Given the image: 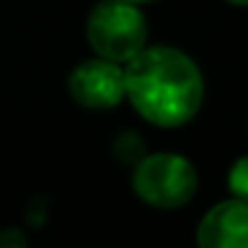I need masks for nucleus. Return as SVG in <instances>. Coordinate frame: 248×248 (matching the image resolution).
Here are the masks:
<instances>
[{
	"label": "nucleus",
	"mask_w": 248,
	"mask_h": 248,
	"mask_svg": "<svg viewBox=\"0 0 248 248\" xmlns=\"http://www.w3.org/2000/svg\"><path fill=\"white\" fill-rule=\"evenodd\" d=\"M125 96L152 125L179 128L203 104V75L192 56L171 46L141 48L125 67Z\"/></svg>",
	"instance_id": "1"
},
{
	"label": "nucleus",
	"mask_w": 248,
	"mask_h": 248,
	"mask_svg": "<svg viewBox=\"0 0 248 248\" xmlns=\"http://www.w3.org/2000/svg\"><path fill=\"white\" fill-rule=\"evenodd\" d=\"M147 16L128 0H102L86 19V38L96 56L128 62L147 46Z\"/></svg>",
	"instance_id": "2"
},
{
	"label": "nucleus",
	"mask_w": 248,
	"mask_h": 248,
	"mask_svg": "<svg viewBox=\"0 0 248 248\" xmlns=\"http://www.w3.org/2000/svg\"><path fill=\"white\" fill-rule=\"evenodd\" d=\"M134 192L155 208H182L198 192V171L184 155L152 152L134 168Z\"/></svg>",
	"instance_id": "3"
},
{
	"label": "nucleus",
	"mask_w": 248,
	"mask_h": 248,
	"mask_svg": "<svg viewBox=\"0 0 248 248\" xmlns=\"http://www.w3.org/2000/svg\"><path fill=\"white\" fill-rule=\"evenodd\" d=\"M70 96L86 109H112L125 99V72L118 62L86 59L70 72Z\"/></svg>",
	"instance_id": "4"
},
{
	"label": "nucleus",
	"mask_w": 248,
	"mask_h": 248,
	"mask_svg": "<svg viewBox=\"0 0 248 248\" xmlns=\"http://www.w3.org/2000/svg\"><path fill=\"white\" fill-rule=\"evenodd\" d=\"M198 248H248V200L216 203L198 224Z\"/></svg>",
	"instance_id": "5"
},
{
	"label": "nucleus",
	"mask_w": 248,
	"mask_h": 248,
	"mask_svg": "<svg viewBox=\"0 0 248 248\" xmlns=\"http://www.w3.org/2000/svg\"><path fill=\"white\" fill-rule=\"evenodd\" d=\"M227 189L232 198L248 200V155H243L240 160L232 163L230 176H227Z\"/></svg>",
	"instance_id": "6"
},
{
	"label": "nucleus",
	"mask_w": 248,
	"mask_h": 248,
	"mask_svg": "<svg viewBox=\"0 0 248 248\" xmlns=\"http://www.w3.org/2000/svg\"><path fill=\"white\" fill-rule=\"evenodd\" d=\"M0 248H30V243H27V237H24L22 230L8 227V230L0 232Z\"/></svg>",
	"instance_id": "7"
},
{
	"label": "nucleus",
	"mask_w": 248,
	"mask_h": 248,
	"mask_svg": "<svg viewBox=\"0 0 248 248\" xmlns=\"http://www.w3.org/2000/svg\"><path fill=\"white\" fill-rule=\"evenodd\" d=\"M227 3H232V6H240V8H248V0H227Z\"/></svg>",
	"instance_id": "8"
},
{
	"label": "nucleus",
	"mask_w": 248,
	"mask_h": 248,
	"mask_svg": "<svg viewBox=\"0 0 248 248\" xmlns=\"http://www.w3.org/2000/svg\"><path fill=\"white\" fill-rule=\"evenodd\" d=\"M128 3H152V0H128Z\"/></svg>",
	"instance_id": "9"
}]
</instances>
